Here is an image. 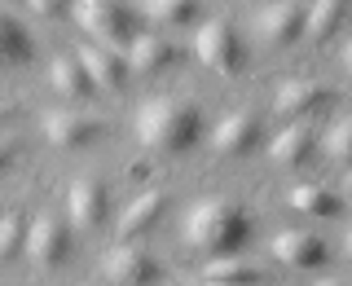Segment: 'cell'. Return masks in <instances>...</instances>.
<instances>
[{
	"label": "cell",
	"instance_id": "obj_1",
	"mask_svg": "<svg viewBox=\"0 0 352 286\" xmlns=\"http://www.w3.org/2000/svg\"><path fill=\"white\" fill-rule=\"evenodd\" d=\"M251 238V212L238 207L234 198H203L185 216V242L194 251H212V260L234 256Z\"/></svg>",
	"mask_w": 352,
	"mask_h": 286
},
{
	"label": "cell",
	"instance_id": "obj_2",
	"mask_svg": "<svg viewBox=\"0 0 352 286\" xmlns=\"http://www.w3.org/2000/svg\"><path fill=\"white\" fill-rule=\"evenodd\" d=\"M198 132H203V115H198L194 102H181V97H150L137 115V137L163 154L190 150Z\"/></svg>",
	"mask_w": 352,
	"mask_h": 286
},
{
	"label": "cell",
	"instance_id": "obj_3",
	"mask_svg": "<svg viewBox=\"0 0 352 286\" xmlns=\"http://www.w3.org/2000/svg\"><path fill=\"white\" fill-rule=\"evenodd\" d=\"M75 22L88 31V36L106 40V49H115V44H128L137 40V14H132L128 5H110V0H80L75 5Z\"/></svg>",
	"mask_w": 352,
	"mask_h": 286
},
{
	"label": "cell",
	"instance_id": "obj_4",
	"mask_svg": "<svg viewBox=\"0 0 352 286\" xmlns=\"http://www.w3.org/2000/svg\"><path fill=\"white\" fill-rule=\"evenodd\" d=\"M194 49H198V58H203V66H212L216 75H234V71H242V62H247L238 27L225 22V18H212L207 27H198Z\"/></svg>",
	"mask_w": 352,
	"mask_h": 286
},
{
	"label": "cell",
	"instance_id": "obj_5",
	"mask_svg": "<svg viewBox=\"0 0 352 286\" xmlns=\"http://www.w3.org/2000/svg\"><path fill=\"white\" fill-rule=\"evenodd\" d=\"M71 256V229L62 216H36L27 229V260L36 269H58Z\"/></svg>",
	"mask_w": 352,
	"mask_h": 286
},
{
	"label": "cell",
	"instance_id": "obj_6",
	"mask_svg": "<svg viewBox=\"0 0 352 286\" xmlns=\"http://www.w3.org/2000/svg\"><path fill=\"white\" fill-rule=\"evenodd\" d=\"M102 269H106V278L115 286H154V282H159V260H154L150 251L132 247V242L110 247L106 260H102Z\"/></svg>",
	"mask_w": 352,
	"mask_h": 286
},
{
	"label": "cell",
	"instance_id": "obj_7",
	"mask_svg": "<svg viewBox=\"0 0 352 286\" xmlns=\"http://www.w3.org/2000/svg\"><path fill=\"white\" fill-rule=\"evenodd\" d=\"M335 102V93L313 80H286L278 88V97H273V110H278L282 119H291V124H304L308 115H322V110Z\"/></svg>",
	"mask_w": 352,
	"mask_h": 286
},
{
	"label": "cell",
	"instance_id": "obj_8",
	"mask_svg": "<svg viewBox=\"0 0 352 286\" xmlns=\"http://www.w3.org/2000/svg\"><path fill=\"white\" fill-rule=\"evenodd\" d=\"M102 132H106L102 119L80 115V110H53V115L44 119V137H49V146H62V150L93 146V141L102 137Z\"/></svg>",
	"mask_w": 352,
	"mask_h": 286
},
{
	"label": "cell",
	"instance_id": "obj_9",
	"mask_svg": "<svg viewBox=\"0 0 352 286\" xmlns=\"http://www.w3.org/2000/svg\"><path fill=\"white\" fill-rule=\"evenodd\" d=\"M106 212H110V194H106L102 181L84 176V181H75L66 190V216H71V225L97 229V225H106Z\"/></svg>",
	"mask_w": 352,
	"mask_h": 286
},
{
	"label": "cell",
	"instance_id": "obj_10",
	"mask_svg": "<svg viewBox=\"0 0 352 286\" xmlns=\"http://www.w3.org/2000/svg\"><path fill=\"white\" fill-rule=\"evenodd\" d=\"M304 22H308V5L300 0H282V5H264L256 18V31L273 44H295L304 40Z\"/></svg>",
	"mask_w": 352,
	"mask_h": 286
},
{
	"label": "cell",
	"instance_id": "obj_11",
	"mask_svg": "<svg viewBox=\"0 0 352 286\" xmlns=\"http://www.w3.org/2000/svg\"><path fill=\"white\" fill-rule=\"evenodd\" d=\"M273 256H278L282 264H291V269H317V264L330 260L326 242L317 234H308V229H282L278 238H273Z\"/></svg>",
	"mask_w": 352,
	"mask_h": 286
},
{
	"label": "cell",
	"instance_id": "obj_12",
	"mask_svg": "<svg viewBox=\"0 0 352 286\" xmlns=\"http://www.w3.org/2000/svg\"><path fill=\"white\" fill-rule=\"evenodd\" d=\"M264 141V128L256 115H229L225 124L212 132V146L216 154H225V159H238V154H251Z\"/></svg>",
	"mask_w": 352,
	"mask_h": 286
},
{
	"label": "cell",
	"instance_id": "obj_13",
	"mask_svg": "<svg viewBox=\"0 0 352 286\" xmlns=\"http://www.w3.org/2000/svg\"><path fill=\"white\" fill-rule=\"evenodd\" d=\"M313 150H317L313 124H291V128H282L278 137H273V146H269V154L282 163V168H304V163L313 159Z\"/></svg>",
	"mask_w": 352,
	"mask_h": 286
},
{
	"label": "cell",
	"instance_id": "obj_14",
	"mask_svg": "<svg viewBox=\"0 0 352 286\" xmlns=\"http://www.w3.org/2000/svg\"><path fill=\"white\" fill-rule=\"evenodd\" d=\"M168 212V198H163L159 190H150V194H141V198H132V203L124 207V216H119V238L132 242V238H141L146 229L159 225V216Z\"/></svg>",
	"mask_w": 352,
	"mask_h": 286
},
{
	"label": "cell",
	"instance_id": "obj_15",
	"mask_svg": "<svg viewBox=\"0 0 352 286\" xmlns=\"http://www.w3.org/2000/svg\"><path fill=\"white\" fill-rule=\"evenodd\" d=\"M176 58H181L176 44L163 40V36H137V40H132V49H128V66H132V71H141V75L163 71V66H172Z\"/></svg>",
	"mask_w": 352,
	"mask_h": 286
},
{
	"label": "cell",
	"instance_id": "obj_16",
	"mask_svg": "<svg viewBox=\"0 0 352 286\" xmlns=\"http://www.w3.org/2000/svg\"><path fill=\"white\" fill-rule=\"evenodd\" d=\"M84 66H88V75H93V84L97 88H124L128 84V58H119L115 49H106V44H97V49H88L84 53Z\"/></svg>",
	"mask_w": 352,
	"mask_h": 286
},
{
	"label": "cell",
	"instance_id": "obj_17",
	"mask_svg": "<svg viewBox=\"0 0 352 286\" xmlns=\"http://www.w3.org/2000/svg\"><path fill=\"white\" fill-rule=\"evenodd\" d=\"M49 75H53V88L58 93H66V97H75V102H84V97H93V75H88V66H84V58H53V66H49Z\"/></svg>",
	"mask_w": 352,
	"mask_h": 286
},
{
	"label": "cell",
	"instance_id": "obj_18",
	"mask_svg": "<svg viewBox=\"0 0 352 286\" xmlns=\"http://www.w3.org/2000/svg\"><path fill=\"white\" fill-rule=\"evenodd\" d=\"M348 9L339 0H322V5H308V22H304V40H330L344 27Z\"/></svg>",
	"mask_w": 352,
	"mask_h": 286
},
{
	"label": "cell",
	"instance_id": "obj_19",
	"mask_svg": "<svg viewBox=\"0 0 352 286\" xmlns=\"http://www.w3.org/2000/svg\"><path fill=\"white\" fill-rule=\"evenodd\" d=\"M31 49H36V44H31L27 27H22V22H18L14 14H5V18H0V58L18 66V62H27V58H31Z\"/></svg>",
	"mask_w": 352,
	"mask_h": 286
},
{
	"label": "cell",
	"instance_id": "obj_20",
	"mask_svg": "<svg viewBox=\"0 0 352 286\" xmlns=\"http://www.w3.org/2000/svg\"><path fill=\"white\" fill-rule=\"evenodd\" d=\"M291 207L304 216H335L339 198L330 190H322V185H300V190H291Z\"/></svg>",
	"mask_w": 352,
	"mask_h": 286
},
{
	"label": "cell",
	"instance_id": "obj_21",
	"mask_svg": "<svg viewBox=\"0 0 352 286\" xmlns=\"http://www.w3.org/2000/svg\"><path fill=\"white\" fill-rule=\"evenodd\" d=\"M207 278H216V282H234V286H260V269H251L247 260L220 256V260L207 264Z\"/></svg>",
	"mask_w": 352,
	"mask_h": 286
},
{
	"label": "cell",
	"instance_id": "obj_22",
	"mask_svg": "<svg viewBox=\"0 0 352 286\" xmlns=\"http://www.w3.org/2000/svg\"><path fill=\"white\" fill-rule=\"evenodd\" d=\"M141 9H146L154 22H176V27H181V22H190V18L198 14L194 0H146Z\"/></svg>",
	"mask_w": 352,
	"mask_h": 286
},
{
	"label": "cell",
	"instance_id": "obj_23",
	"mask_svg": "<svg viewBox=\"0 0 352 286\" xmlns=\"http://www.w3.org/2000/svg\"><path fill=\"white\" fill-rule=\"evenodd\" d=\"M27 220L18 212L5 216V225H0V256H18V251H27Z\"/></svg>",
	"mask_w": 352,
	"mask_h": 286
},
{
	"label": "cell",
	"instance_id": "obj_24",
	"mask_svg": "<svg viewBox=\"0 0 352 286\" xmlns=\"http://www.w3.org/2000/svg\"><path fill=\"white\" fill-rule=\"evenodd\" d=\"M326 154L352 168V119H344V124H335L326 132Z\"/></svg>",
	"mask_w": 352,
	"mask_h": 286
},
{
	"label": "cell",
	"instance_id": "obj_25",
	"mask_svg": "<svg viewBox=\"0 0 352 286\" xmlns=\"http://www.w3.org/2000/svg\"><path fill=\"white\" fill-rule=\"evenodd\" d=\"M31 14H40V18H58V14H62V0H31Z\"/></svg>",
	"mask_w": 352,
	"mask_h": 286
},
{
	"label": "cell",
	"instance_id": "obj_26",
	"mask_svg": "<svg viewBox=\"0 0 352 286\" xmlns=\"http://www.w3.org/2000/svg\"><path fill=\"white\" fill-rule=\"evenodd\" d=\"M203 286H234V282H216V278H203Z\"/></svg>",
	"mask_w": 352,
	"mask_h": 286
},
{
	"label": "cell",
	"instance_id": "obj_27",
	"mask_svg": "<svg viewBox=\"0 0 352 286\" xmlns=\"http://www.w3.org/2000/svg\"><path fill=\"white\" fill-rule=\"evenodd\" d=\"M344 62H348V71H352V44H348V49H344Z\"/></svg>",
	"mask_w": 352,
	"mask_h": 286
},
{
	"label": "cell",
	"instance_id": "obj_28",
	"mask_svg": "<svg viewBox=\"0 0 352 286\" xmlns=\"http://www.w3.org/2000/svg\"><path fill=\"white\" fill-rule=\"evenodd\" d=\"M348 194H352V168H348Z\"/></svg>",
	"mask_w": 352,
	"mask_h": 286
},
{
	"label": "cell",
	"instance_id": "obj_29",
	"mask_svg": "<svg viewBox=\"0 0 352 286\" xmlns=\"http://www.w3.org/2000/svg\"><path fill=\"white\" fill-rule=\"evenodd\" d=\"M322 286H348V282H322Z\"/></svg>",
	"mask_w": 352,
	"mask_h": 286
},
{
	"label": "cell",
	"instance_id": "obj_30",
	"mask_svg": "<svg viewBox=\"0 0 352 286\" xmlns=\"http://www.w3.org/2000/svg\"><path fill=\"white\" fill-rule=\"evenodd\" d=\"M348 251H352V229H348Z\"/></svg>",
	"mask_w": 352,
	"mask_h": 286
}]
</instances>
